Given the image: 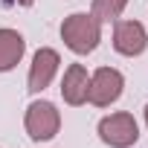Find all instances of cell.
Here are the masks:
<instances>
[{"instance_id": "obj_1", "label": "cell", "mask_w": 148, "mask_h": 148, "mask_svg": "<svg viewBox=\"0 0 148 148\" xmlns=\"http://www.w3.org/2000/svg\"><path fill=\"white\" fill-rule=\"evenodd\" d=\"M99 21L87 12H76V15H70L64 18L61 23V38L64 44L76 52V55H87L99 47Z\"/></svg>"}, {"instance_id": "obj_2", "label": "cell", "mask_w": 148, "mask_h": 148, "mask_svg": "<svg viewBox=\"0 0 148 148\" xmlns=\"http://www.w3.org/2000/svg\"><path fill=\"white\" fill-rule=\"evenodd\" d=\"M99 136L110 148H128L139 139V128L131 113H110L99 122Z\"/></svg>"}, {"instance_id": "obj_3", "label": "cell", "mask_w": 148, "mask_h": 148, "mask_svg": "<svg viewBox=\"0 0 148 148\" xmlns=\"http://www.w3.org/2000/svg\"><path fill=\"white\" fill-rule=\"evenodd\" d=\"M122 73L113 67H99L90 76V87H87V99L96 108H108L122 96Z\"/></svg>"}, {"instance_id": "obj_4", "label": "cell", "mask_w": 148, "mask_h": 148, "mask_svg": "<svg viewBox=\"0 0 148 148\" xmlns=\"http://www.w3.org/2000/svg\"><path fill=\"white\" fill-rule=\"evenodd\" d=\"M58 125H61V116H58L52 102H32L26 108V134L35 142L52 139L58 134Z\"/></svg>"}, {"instance_id": "obj_5", "label": "cell", "mask_w": 148, "mask_h": 148, "mask_svg": "<svg viewBox=\"0 0 148 148\" xmlns=\"http://www.w3.org/2000/svg\"><path fill=\"white\" fill-rule=\"evenodd\" d=\"M145 47H148V35H145L142 23H136V21H116V29H113V49H116L119 55L134 58V55L145 52Z\"/></svg>"}, {"instance_id": "obj_6", "label": "cell", "mask_w": 148, "mask_h": 148, "mask_svg": "<svg viewBox=\"0 0 148 148\" xmlns=\"http://www.w3.org/2000/svg\"><path fill=\"white\" fill-rule=\"evenodd\" d=\"M58 64H61V58H58L55 49L44 47V49L35 52V58H32V70H29V93H41V90L49 87L52 76L58 73Z\"/></svg>"}, {"instance_id": "obj_7", "label": "cell", "mask_w": 148, "mask_h": 148, "mask_svg": "<svg viewBox=\"0 0 148 148\" xmlns=\"http://www.w3.org/2000/svg\"><path fill=\"white\" fill-rule=\"evenodd\" d=\"M87 87H90V76L82 64H70L64 73V82H61V96L67 105L79 108L87 102Z\"/></svg>"}, {"instance_id": "obj_8", "label": "cell", "mask_w": 148, "mask_h": 148, "mask_svg": "<svg viewBox=\"0 0 148 148\" xmlns=\"http://www.w3.org/2000/svg\"><path fill=\"white\" fill-rule=\"evenodd\" d=\"M23 49H26V41L21 32L15 29H0V73L12 70L21 58H23Z\"/></svg>"}, {"instance_id": "obj_9", "label": "cell", "mask_w": 148, "mask_h": 148, "mask_svg": "<svg viewBox=\"0 0 148 148\" xmlns=\"http://www.w3.org/2000/svg\"><path fill=\"white\" fill-rule=\"evenodd\" d=\"M125 6H128V0H93V12L90 15L99 23H110V21H116L122 15Z\"/></svg>"}, {"instance_id": "obj_10", "label": "cell", "mask_w": 148, "mask_h": 148, "mask_svg": "<svg viewBox=\"0 0 148 148\" xmlns=\"http://www.w3.org/2000/svg\"><path fill=\"white\" fill-rule=\"evenodd\" d=\"M18 3H21V6H32V3H35V0H18Z\"/></svg>"}, {"instance_id": "obj_11", "label": "cell", "mask_w": 148, "mask_h": 148, "mask_svg": "<svg viewBox=\"0 0 148 148\" xmlns=\"http://www.w3.org/2000/svg\"><path fill=\"white\" fill-rule=\"evenodd\" d=\"M145 122H148V105H145Z\"/></svg>"}]
</instances>
